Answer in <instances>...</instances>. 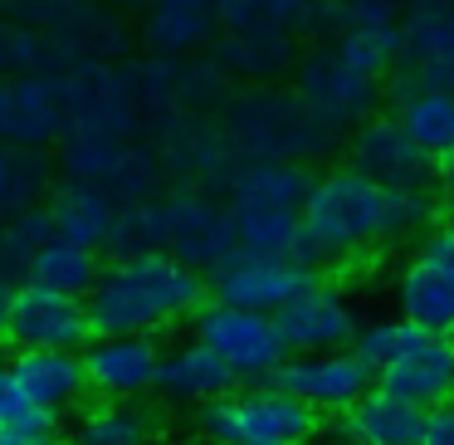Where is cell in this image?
I'll list each match as a JSON object with an SVG mask.
<instances>
[{
	"mask_svg": "<svg viewBox=\"0 0 454 445\" xmlns=\"http://www.w3.org/2000/svg\"><path fill=\"white\" fill-rule=\"evenodd\" d=\"M25 69H54L50 64V40L30 25H20L15 15L0 11V79Z\"/></svg>",
	"mask_w": 454,
	"mask_h": 445,
	"instance_id": "cell-28",
	"label": "cell"
},
{
	"mask_svg": "<svg viewBox=\"0 0 454 445\" xmlns=\"http://www.w3.org/2000/svg\"><path fill=\"white\" fill-rule=\"evenodd\" d=\"M298 220H303L308 265H333V259H352L362 250L401 240L415 226H425L430 191L381 187L356 167H333L308 181Z\"/></svg>",
	"mask_w": 454,
	"mask_h": 445,
	"instance_id": "cell-1",
	"label": "cell"
},
{
	"mask_svg": "<svg viewBox=\"0 0 454 445\" xmlns=\"http://www.w3.org/2000/svg\"><path fill=\"white\" fill-rule=\"evenodd\" d=\"M83 386L89 396H113V401H147L157 386L161 343L147 333H89L79 347Z\"/></svg>",
	"mask_w": 454,
	"mask_h": 445,
	"instance_id": "cell-10",
	"label": "cell"
},
{
	"mask_svg": "<svg viewBox=\"0 0 454 445\" xmlns=\"http://www.w3.org/2000/svg\"><path fill=\"white\" fill-rule=\"evenodd\" d=\"M420 421H425V406H415L372 382L342 411L337 431H342L347 445H415L420 441Z\"/></svg>",
	"mask_w": 454,
	"mask_h": 445,
	"instance_id": "cell-19",
	"label": "cell"
},
{
	"mask_svg": "<svg viewBox=\"0 0 454 445\" xmlns=\"http://www.w3.org/2000/svg\"><path fill=\"white\" fill-rule=\"evenodd\" d=\"M89 308L79 294H59L35 279H20L11 294V347H83L89 343Z\"/></svg>",
	"mask_w": 454,
	"mask_h": 445,
	"instance_id": "cell-13",
	"label": "cell"
},
{
	"mask_svg": "<svg viewBox=\"0 0 454 445\" xmlns=\"http://www.w3.org/2000/svg\"><path fill=\"white\" fill-rule=\"evenodd\" d=\"M395 123H401L405 138H411L430 162L454 157V89H440V83H411V89L401 93Z\"/></svg>",
	"mask_w": 454,
	"mask_h": 445,
	"instance_id": "cell-21",
	"label": "cell"
},
{
	"mask_svg": "<svg viewBox=\"0 0 454 445\" xmlns=\"http://www.w3.org/2000/svg\"><path fill=\"white\" fill-rule=\"evenodd\" d=\"M395 304H401V318H411V323L430 328V333H454V284L440 279L434 269H425L420 259L401 269Z\"/></svg>",
	"mask_w": 454,
	"mask_h": 445,
	"instance_id": "cell-26",
	"label": "cell"
},
{
	"mask_svg": "<svg viewBox=\"0 0 454 445\" xmlns=\"http://www.w3.org/2000/svg\"><path fill=\"white\" fill-rule=\"evenodd\" d=\"M347 167L366 171V177L381 181V187L430 191L425 181H430L434 162L405 138V128L395 118H372V123H362V128L352 132V162H347Z\"/></svg>",
	"mask_w": 454,
	"mask_h": 445,
	"instance_id": "cell-16",
	"label": "cell"
},
{
	"mask_svg": "<svg viewBox=\"0 0 454 445\" xmlns=\"http://www.w3.org/2000/svg\"><path fill=\"white\" fill-rule=\"evenodd\" d=\"M317 269L288 255H259V250H230L215 269L206 274L210 298H225L239 308H259V314H278L303 284H313Z\"/></svg>",
	"mask_w": 454,
	"mask_h": 445,
	"instance_id": "cell-8",
	"label": "cell"
},
{
	"mask_svg": "<svg viewBox=\"0 0 454 445\" xmlns=\"http://www.w3.org/2000/svg\"><path fill=\"white\" fill-rule=\"evenodd\" d=\"M64 132V83L54 69H25L0 79V142L54 147Z\"/></svg>",
	"mask_w": 454,
	"mask_h": 445,
	"instance_id": "cell-11",
	"label": "cell"
},
{
	"mask_svg": "<svg viewBox=\"0 0 454 445\" xmlns=\"http://www.w3.org/2000/svg\"><path fill=\"white\" fill-rule=\"evenodd\" d=\"M98 265H103V250L93 245H79V240L69 235H44L40 250L30 255V269H25V279H35V284L44 289H59V294H89V284L98 279Z\"/></svg>",
	"mask_w": 454,
	"mask_h": 445,
	"instance_id": "cell-23",
	"label": "cell"
},
{
	"mask_svg": "<svg viewBox=\"0 0 454 445\" xmlns=\"http://www.w3.org/2000/svg\"><path fill=\"white\" fill-rule=\"evenodd\" d=\"M118 206L122 201L113 191L79 181V177H59L50 187V196H44V216H50L54 235H69L93 250H108L113 226H118Z\"/></svg>",
	"mask_w": 454,
	"mask_h": 445,
	"instance_id": "cell-18",
	"label": "cell"
},
{
	"mask_svg": "<svg viewBox=\"0 0 454 445\" xmlns=\"http://www.w3.org/2000/svg\"><path fill=\"white\" fill-rule=\"evenodd\" d=\"M5 372H11V382H15V392H20L25 406L50 411V416L74 411V406L89 396L79 347H15Z\"/></svg>",
	"mask_w": 454,
	"mask_h": 445,
	"instance_id": "cell-15",
	"label": "cell"
},
{
	"mask_svg": "<svg viewBox=\"0 0 454 445\" xmlns=\"http://www.w3.org/2000/svg\"><path fill=\"white\" fill-rule=\"evenodd\" d=\"M0 421H11V425H25V431L35 435H54V425H59V416L50 411H35V406L20 401V392H15L11 372H5V362H0Z\"/></svg>",
	"mask_w": 454,
	"mask_h": 445,
	"instance_id": "cell-30",
	"label": "cell"
},
{
	"mask_svg": "<svg viewBox=\"0 0 454 445\" xmlns=\"http://www.w3.org/2000/svg\"><path fill=\"white\" fill-rule=\"evenodd\" d=\"M415 259H420L425 269H434L440 279H450V284H454V220H450V226H440V230H430Z\"/></svg>",
	"mask_w": 454,
	"mask_h": 445,
	"instance_id": "cell-31",
	"label": "cell"
},
{
	"mask_svg": "<svg viewBox=\"0 0 454 445\" xmlns=\"http://www.w3.org/2000/svg\"><path fill=\"white\" fill-rule=\"evenodd\" d=\"M376 79L381 74L366 69L362 60L342 50V44H323L313 50L303 64H298V79H294V99L303 103V113L317 123L323 132H337L347 123H356L376 99Z\"/></svg>",
	"mask_w": 454,
	"mask_h": 445,
	"instance_id": "cell-6",
	"label": "cell"
},
{
	"mask_svg": "<svg viewBox=\"0 0 454 445\" xmlns=\"http://www.w3.org/2000/svg\"><path fill=\"white\" fill-rule=\"evenodd\" d=\"M30 445H79V441H59V435H40V441H30Z\"/></svg>",
	"mask_w": 454,
	"mask_h": 445,
	"instance_id": "cell-36",
	"label": "cell"
},
{
	"mask_svg": "<svg viewBox=\"0 0 454 445\" xmlns=\"http://www.w3.org/2000/svg\"><path fill=\"white\" fill-rule=\"evenodd\" d=\"M308 171L298 162H245L230 177V220H235V245L259 250V255H288L308 265L303 245V196Z\"/></svg>",
	"mask_w": 454,
	"mask_h": 445,
	"instance_id": "cell-3",
	"label": "cell"
},
{
	"mask_svg": "<svg viewBox=\"0 0 454 445\" xmlns=\"http://www.w3.org/2000/svg\"><path fill=\"white\" fill-rule=\"evenodd\" d=\"M74 441L79 445H147L152 441V411L142 401H113V396H93L74 421Z\"/></svg>",
	"mask_w": 454,
	"mask_h": 445,
	"instance_id": "cell-24",
	"label": "cell"
},
{
	"mask_svg": "<svg viewBox=\"0 0 454 445\" xmlns=\"http://www.w3.org/2000/svg\"><path fill=\"white\" fill-rule=\"evenodd\" d=\"M220 138H225V152H245L249 162H294V152H303L308 138H323V128L308 118L298 99L245 93L225 103Z\"/></svg>",
	"mask_w": 454,
	"mask_h": 445,
	"instance_id": "cell-7",
	"label": "cell"
},
{
	"mask_svg": "<svg viewBox=\"0 0 454 445\" xmlns=\"http://www.w3.org/2000/svg\"><path fill=\"white\" fill-rule=\"evenodd\" d=\"M44 235H54L44 206L20 211V216H11V220H0V279H5V284H20V279H25L30 255L40 250Z\"/></svg>",
	"mask_w": 454,
	"mask_h": 445,
	"instance_id": "cell-27",
	"label": "cell"
},
{
	"mask_svg": "<svg viewBox=\"0 0 454 445\" xmlns=\"http://www.w3.org/2000/svg\"><path fill=\"white\" fill-rule=\"evenodd\" d=\"M372 382L415 406H434L454 396V333H420L401 357L376 367Z\"/></svg>",
	"mask_w": 454,
	"mask_h": 445,
	"instance_id": "cell-17",
	"label": "cell"
},
{
	"mask_svg": "<svg viewBox=\"0 0 454 445\" xmlns=\"http://www.w3.org/2000/svg\"><path fill=\"white\" fill-rule=\"evenodd\" d=\"M11 294H15V284L0 279V343H5V328H11Z\"/></svg>",
	"mask_w": 454,
	"mask_h": 445,
	"instance_id": "cell-35",
	"label": "cell"
},
{
	"mask_svg": "<svg viewBox=\"0 0 454 445\" xmlns=\"http://www.w3.org/2000/svg\"><path fill=\"white\" fill-rule=\"evenodd\" d=\"M40 441L35 431H25V425H11V421H0V445H30Z\"/></svg>",
	"mask_w": 454,
	"mask_h": 445,
	"instance_id": "cell-34",
	"label": "cell"
},
{
	"mask_svg": "<svg viewBox=\"0 0 454 445\" xmlns=\"http://www.w3.org/2000/svg\"><path fill=\"white\" fill-rule=\"evenodd\" d=\"M230 386H235L230 367L220 362L206 343L186 338V343H176V347H161L157 386H152V392H161L167 401H176V406H206V401H215L220 392H230Z\"/></svg>",
	"mask_w": 454,
	"mask_h": 445,
	"instance_id": "cell-20",
	"label": "cell"
},
{
	"mask_svg": "<svg viewBox=\"0 0 454 445\" xmlns=\"http://www.w3.org/2000/svg\"><path fill=\"white\" fill-rule=\"evenodd\" d=\"M206 274L167 250H113L83 294L93 333H147L181 328L206 304Z\"/></svg>",
	"mask_w": 454,
	"mask_h": 445,
	"instance_id": "cell-2",
	"label": "cell"
},
{
	"mask_svg": "<svg viewBox=\"0 0 454 445\" xmlns=\"http://www.w3.org/2000/svg\"><path fill=\"white\" fill-rule=\"evenodd\" d=\"M220 35V0H142L137 40L157 60H196Z\"/></svg>",
	"mask_w": 454,
	"mask_h": 445,
	"instance_id": "cell-14",
	"label": "cell"
},
{
	"mask_svg": "<svg viewBox=\"0 0 454 445\" xmlns=\"http://www.w3.org/2000/svg\"><path fill=\"white\" fill-rule=\"evenodd\" d=\"M54 181H59V167H54L50 147H11V142H0V220L44 206Z\"/></svg>",
	"mask_w": 454,
	"mask_h": 445,
	"instance_id": "cell-22",
	"label": "cell"
},
{
	"mask_svg": "<svg viewBox=\"0 0 454 445\" xmlns=\"http://www.w3.org/2000/svg\"><path fill=\"white\" fill-rule=\"evenodd\" d=\"M186 323H191V338L206 343L230 367L235 382H269L278 372V362L288 357L284 338L274 328V314H259V308H239L206 294V304Z\"/></svg>",
	"mask_w": 454,
	"mask_h": 445,
	"instance_id": "cell-5",
	"label": "cell"
},
{
	"mask_svg": "<svg viewBox=\"0 0 454 445\" xmlns=\"http://www.w3.org/2000/svg\"><path fill=\"white\" fill-rule=\"evenodd\" d=\"M200 431L215 445H308L317 435V416L274 382H235L200 406Z\"/></svg>",
	"mask_w": 454,
	"mask_h": 445,
	"instance_id": "cell-4",
	"label": "cell"
},
{
	"mask_svg": "<svg viewBox=\"0 0 454 445\" xmlns=\"http://www.w3.org/2000/svg\"><path fill=\"white\" fill-rule=\"evenodd\" d=\"M415 445H454V396L425 406V421H420V441Z\"/></svg>",
	"mask_w": 454,
	"mask_h": 445,
	"instance_id": "cell-32",
	"label": "cell"
},
{
	"mask_svg": "<svg viewBox=\"0 0 454 445\" xmlns=\"http://www.w3.org/2000/svg\"><path fill=\"white\" fill-rule=\"evenodd\" d=\"M356 308L337 284H327L323 274L313 284H303L284 308L274 314V328L284 338L288 353H323V347H352L356 338Z\"/></svg>",
	"mask_w": 454,
	"mask_h": 445,
	"instance_id": "cell-12",
	"label": "cell"
},
{
	"mask_svg": "<svg viewBox=\"0 0 454 445\" xmlns=\"http://www.w3.org/2000/svg\"><path fill=\"white\" fill-rule=\"evenodd\" d=\"M440 211L454 220V157L440 162Z\"/></svg>",
	"mask_w": 454,
	"mask_h": 445,
	"instance_id": "cell-33",
	"label": "cell"
},
{
	"mask_svg": "<svg viewBox=\"0 0 454 445\" xmlns=\"http://www.w3.org/2000/svg\"><path fill=\"white\" fill-rule=\"evenodd\" d=\"M269 382L298 396L313 416H342L372 386V367L352 347H323V353H288Z\"/></svg>",
	"mask_w": 454,
	"mask_h": 445,
	"instance_id": "cell-9",
	"label": "cell"
},
{
	"mask_svg": "<svg viewBox=\"0 0 454 445\" xmlns=\"http://www.w3.org/2000/svg\"><path fill=\"white\" fill-rule=\"evenodd\" d=\"M98 5H118V0H0V11L30 25V30H50L54 15L64 11H98Z\"/></svg>",
	"mask_w": 454,
	"mask_h": 445,
	"instance_id": "cell-29",
	"label": "cell"
},
{
	"mask_svg": "<svg viewBox=\"0 0 454 445\" xmlns=\"http://www.w3.org/2000/svg\"><path fill=\"white\" fill-rule=\"evenodd\" d=\"M220 30L308 35L317 30V0H220Z\"/></svg>",
	"mask_w": 454,
	"mask_h": 445,
	"instance_id": "cell-25",
	"label": "cell"
}]
</instances>
